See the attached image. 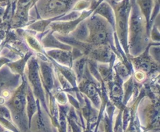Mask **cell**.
Wrapping results in <instances>:
<instances>
[{
  "instance_id": "18",
  "label": "cell",
  "mask_w": 160,
  "mask_h": 132,
  "mask_svg": "<svg viewBox=\"0 0 160 132\" xmlns=\"http://www.w3.org/2000/svg\"><path fill=\"white\" fill-rule=\"evenodd\" d=\"M70 34L76 40L82 42H86L88 37V30L85 20H82Z\"/></svg>"
},
{
  "instance_id": "7",
  "label": "cell",
  "mask_w": 160,
  "mask_h": 132,
  "mask_svg": "<svg viewBox=\"0 0 160 132\" xmlns=\"http://www.w3.org/2000/svg\"><path fill=\"white\" fill-rule=\"evenodd\" d=\"M92 13L93 10L92 9H87L82 11L81 17L77 20L71 21H52L49 23L48 28L53 32L58 33L61 35H67L70 34L82 20L88 17Z\"/></svg>"
},
{
  "instance_id": "22",
  "label": "cell",
  "mask_w": 160,
  "mask_h": 132,
  "mask_svg": "<svg viewBox=\"0 0 160 132\" xmlns=\"http://www.w3.org/2000/svg\"><path fill=\"white\" fill-rule=\"evenodd\" d=\"M88 1H92V0H88Z\"/></svg>"
},
{
  "instance_id": "9",
  "label": "cell",
  "mask_w": 160,
  "mask_h": 132,
  "mask_svg": "<svg viewBox=\"0 0 160 132\" xmlns=\"http://www.w3.org/2000/svg\"><path fill=\"white\" fill-rule=\"evenodd\" d=\"M87 57L97 63H110L115 60L117 56L109 45H98L92 47Z\"/></svg>"
},
{
  "instance_id": "12",
  "label": "cell",
  "mask_w": 160,
  "mask_h": 132,
  "mask_svg": "<svg viewBox=\"0 0 160 132\" xmlns=\"http://www.w3.org/2000/svg\"><path fill=\"white\" fill-rule=\"evenodd\" d=\"M34 53V52H33L32 50L28 52L23 57L20 58V59H17V60L12 61V62H9V63H7L6 65L9 67V68L10 69L11 71L14 74H20V76H23L25 73V68H26L27 63H28V61L29 60V59L31 58V56H33Z\"/></svg>"
},
{
  "instance_id": "2",
  "label": "cell",
  "mask_w": 160,
  "mask_h": 132,
  "mask_svg": "<svg viewBox=\"0 0 160 132\" xmlns=\"http://www.w3.org/2000/svg\"><path fill=\"white\" fill-rule=\"evenodd\" d=\"M88 30V37L86 42L92 46L109 45L118 58L115 46V30L112 25L101 16L91 14L84 19Z\"/></svg>"
},
{
  "instance_id": "5",
  "label": "cell",
  "mask_w": 160,
  "mask_h": 132,
  "mask_svg": "<svg viewBox=\"0 0 160 132\" xmlns=\"http://www.w3.org/2000/svg\"><path fill=\"white\" fill-rule=\"evenodd\" d=\"M25 77L34 95L41 101H44V89L39 73L38 61L35 54L31 56L25 68Z\"/></svg>"
},
{
  "instance_id": "14",
  "label": "cell",
  "mask_w": 160,
  "mask_h": 132,
  "mask_svg": "<svg viewBox=\"0 0 160 132\" xmlns=\"http://www.w3.org/2000/svg\"><path fill=\"white\" fill-rule=\"evenodd\" d=\"M36 34L33 31L27 30L24 28V33H23V38L26 42L27 45L34 52V53H44V48L41 44L40 41L36 38Z\"/></svg>"
},
{
  "instance_id": "19",
  "label": "cell",
  "mask_w": 160,
  "mask_h": 132,
  "mask_svg": "<svg viewBox=\"0 0 160 132\" xmlns=\"http://www.w3.org/2000/svg\"><path fill=\"white\" fill-rule=\"evenodd\" d=\"M90 5L91 1H88V0H78L74 4V6H73L72 10L82 12V11L88 9L89 7H90Z\"/></svg>"
},
{
  "instance_id": "10",
  "label": "cell",
  "mask_w": 160,
  "mask_h": 132,
  "mask_svg": "<svg viewBox=\"0 0 160 132\" xmlns=\"http://www.w3.org/2000/svg\"><path fill=\"white\" fill-rule=\"evenodd\" d=\"M44 53L48 59H52L54 62L71 67L73 63V57H72L71 51L59 49V48H51V49H45Z\"/></svg>"
},
{
  "instance_id": "17",
  "label": "cell",
  "mask_w": 160,
  "mask_h": 132,
  "mask_svg": "<svg viewBox=\"0 0 160 132\" xmlns=\"http://www.w3.org/2000/svg\"><path fill=\"white\" fill-rule=\"evenodd\" d=\"M87 63L88 57L86 56H81V57L74 59V60L73 61L71 68L73 69L75 74H76L77 81H78V83L81 81L83 75H84V70H85L86 67H87Z\"/></svg>"
},
{
  "instance_id": "6",
  "label": "cell",
  "mask_w": 160,
  "mask_h": 132,
  "mask_svg": "<svg viewBox=\"0 0 160 132\" xmlns=\"http://www.w3.org/2000/svg\"><path fill=\"white\" fill-rule=\"evenodd\" d=\"M148 46L142 54L137 56H128V58L132 65L133 70L144 72L148 78H150L159 75V63L155 61L150 56Z\"/></svg>"
},
{
  "instance_id": "15",
  "label": "cell",
  "mask_w": 160,
  "mask_h": 132,
  "mask_svg": "<svg viewBox=\"0 0 160 132\" xmlns=\"http://www.w3.org/2000/svg\"><path fill=\"white\" fill-rule=\"evenodd\" d=\"M52 63L53 66L56 68V70H57L67 81L70 82V84L73 86V88H77L78 85V81H77V78L76 74H75L74 71L73 70V69L71 67H66V66L60 65V64L54 62L52 59H48Z\"/></svg>"
},
{
  "instance_id": "21",
  "label": "cell",
  "mask_w": 160,
  "mask_h": 132,
  "mask_svg": "<svg viewBox=\"0 0 160 132\" xmlns=\"http://www.w3.org/2000/svg\"><path fill=\"white\" fill-rule=\"evenodd\" d=\"M106 1H107L109 4H115V3H120L122 0H106Z\"/></svg>"
},
{
  "instance_id": "3",
  "label": "cell",
  "mask_w": 160,
  "mask_h": 132,
  "mask_svg": "<svg viewBox=\"0 0 160 132\" xmlns=\"http://www.w3.org/2000/svg\"><path fill=\"white\" fill-rule=\"evenodd\" d=\"M110 5L115 15V34L120 46L128 56V34L131 8V0H122L120 3Z\"/></svg>"
},
{
  "instance_id": "11",
  "label": "cell",
  "mask_w": 160,
  "mask_h": 132,
  "mask_svg": "<svg viewBox=\"0 0 160 132\" xmlns=\"http://www.w3.org/2000/svg\"><path fill=\"white\" fill-rule=\"evenodd\" d=\"M92 14H97L107 20L115 30V15L112 6L107 1H102L97 6Z\"/></svg>"
},
{
  "instance_id": "16",
  "label": "cell",
  "mask_w": 160,
  "mask_h": 132,
  "mask_svg": "<svg viewBox=\"0 0 160 132\" xmlns=\"http://www.w3.org/2000/svg\"><path fill=\"white\" fill-rule=\"evenodd\" d=\"M155 2L156 0H135L136 4L138 6L139 9L145 17V20L147 22L148 28L150 32V27H149V21L150 17H151L152 11L153 7H154Z\"/></svg>"
},
{
  "instance_id": "1",
  "label": "cell",
  "mask_w": 160,
  "mask_h": 132,
  "mask_svg": "<svg viewBox=\"0 0 160 132\" xmlns=\"http://www.w3.org/2000/svg\"><path fill=\"white\" fill-rule=\"evenodd\" d=\"M131 3L128 34V56H137L142 54L153 42L150 40L147 22L136 4L135 0H131Z\"/></svg>"
},
{
  "instance_id": "13",
  "label": "cell",
  "mask_w": 160,
  "mask_h": 132,
  "mask_svg": "<svg viewBox=\"0 0 160 132\" xmlns=\"http://www.w3.org/2000/svg\"><path fill=\"white\" fill-rule=\"evenodd\" d=\"M112 70L123 80V82L132 75L133 71H134L131 64L128 65V64L124 63L121 59L117 57L116 58L112 64Z\"/></svg>"
},
{
  "instance_id": "20",
  "label": "cell",
  "mask_w": 160,
  "mask_h": 132,
  "mask_svg": "<svg viewBox=\"0 0 160 132\" xmlns=\"http://www.w3.org/2000/svg\"><path fill=\"white\" fill-rule=\"evenodd\" d=\"M159 27H158L157 25L153 23L151 29H150V32H149L150 40L153 42H156V43H159L160 35H159Z\"/></svg>"
},
{
  "instance_id": "4",
  "label": "cell",
  "mask_w": 160,
  "mask_h": 132,
  "mask_svg": "<svg viewBox=\"0 0 160 132\" xmlns=\"http://www.w3.org/2000/svg\"><path fill=\"white\" fill-rule=\"evenodd\" d=\"M78 0H36L34 8L39 19L54 21L72 10Z\"/></svg>"
},
{
  "instance_id": "8",
  "label": "cell",
  "mask_w": 160,
  "mask_h": 132,
  "mask_svg": "<svg viewBox=\"0 0 160 132\" xmlns=\"http://www.w3.org/2000/svg\"><path fill=\"white\" fill-rule=\"evenodd\" d=\"M21 82L22 77L12 73L6 64L0 68V92L5 90L15 91Z\"/></svg>"
}]
</instances>
